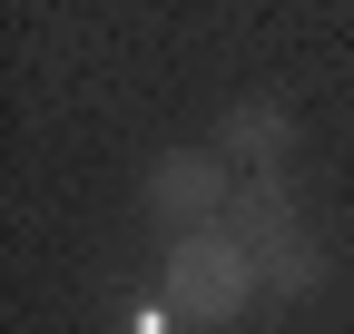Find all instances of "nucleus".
<instances>
[{
    "label": "nucleus",
    "instance_id": "4",
    "mask_svg": "<svg viewBox=\"0 0 354 334\" xmlns=\"http://www.w3.org/2000/svg\"><path fill=\"white\" fill-rule=\"evenodd\" d=\"M207 148L227 157L236 177H295V108H286L276 89H256V99H236L227 118H216Z\"/></svg>",
    "mask_w": 354,
    "mask_h": 334
},
{
    "label": "nucleus",
    "instance_id": "2",
    "mask_svg": "<svg viewBox=\"0 0 354 334\" xmlns=\"http://www.w3.org/2000/svg\"><path fill=\"white\" fill-rule=\"evenodd\" d=\"M227 226L246 236L256 285H266L276 305H305V295L335 275V256L315 246V226L295 217V177H246V187H236V206H227Z\"/></svg>",
    "mask_w": 354,
    "mask_h": 334
},
{
    "label": "nucleus",
    "instance_id": "1",
    "mask_svg": "<svg viewBox=\"0 0 354 334\" xmlns=\"http://www.w3.org/2000/svg\"><path fill=\"white\" fill-rule=\"evenodd\" d=\"M158 295H167L177 324L216 334V324H236L266 285H256V256H246L236 226H187V236H167V256H158Z\"/></svg>",
    "mask_w": 354,
    "mask_h": 334
},
{
    "label": "nucleus",
    "instance_id": "3",
    "mask_svg": "<svg viewBox=\"0 0 354 334\" xmlns=\"http://www.w3.org/2000/svg\"><path fill=\"white\" fill-rule=\"evenodd\" d=\"M236 167L216 157V148H167L148 157V177H138V206L158 217V236H187V226H227V206H236Z\"/></svg>",
    "mask_w": 354,
    "mask_h": 334
}]
</instances>
